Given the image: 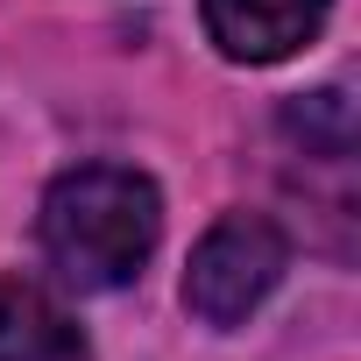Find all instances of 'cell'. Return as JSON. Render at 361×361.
Returning a JSON list of instances; mask_svg holds the SVG:
<instances>
[{"label":"cell","mask_w":361,"mask_h":361,"mask_svg":"<svg viewBox=\"0 0 361 361\" xmlns=\"http://www.w3.org/2000/svg\"><path fill=\"white\" fill-rule=\"evenodd\" d=\"M36 234H43V255L57 262L64 283H78V290H121L156 255L163 199H156L149 177L128 170V163H85V170H64L57 185L43 192Z\"/></svg>","instance_id":"obj_1"},{"label":"cell","mask_w":361,"mask_h":361,"mask_svg":"<svg viewBox=\"0 0 361 361\" xmlns=\"http://www.w3.org/2000/svg\"><path fill=\"white\" fill-rule=\"evenodd\" d=\"M290 269V248L276 234V220L262 213H227L206 227V241L192 248V269H185V305L206 319V326H241Z\"/></svg>","instance_id":"obj_2"},{"label":"cell","mask_w":361,"mask_h":361,"mask_svg":"<svg viewBox=\"0 0 361 361\" xmlns=\"http://www.w3.org/2000/svg\"><path fill=\"white\" fill-rule=\"evenodd\" d=\"M199 15L234 64H276L326 29L333 0H199Z\"/></svg>","instance_id":"obj_3"},{"label":"cell","mask_w":361,"mask_h":361,"mask_svg":"<svg viewBox=\"0 0 361 361\" xmlns=\"http://www.w3.org/2000/svg\"><path fill=\"white\" fill-rule=\"evenodd\" d=\"M0 361H92V347L43 283L0 276Z\"/></svg>","instance_id":"obj_4"},{"label":"cell","mask_w":361,"mask_h":361,"mask_svg":"<svg viewBox=\"0 0 361 361\" xmlns=\"http://www.w3.org/2000/svg\"><path fill=\"white\" fill-rule=\"evenodd\" d=\"M283 128L305 149H326L333 163L354 149V106H347V92H312L305 106H283Z\"/></svg>","instance_id":"obj_5"}]
</instances>
